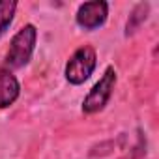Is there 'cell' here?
Instances as JSON below:
<instances>
[{
    "label": "cell",
    "instance_id": "7a4b0ae2",
    "mask_svg": "<svg viewBox=\"0 0 159 159\" xmlns=\"http://www.w3.org/2000/svg\"><path fill=\"white\" fill-rule=\"evenodd\" d=\"M98 66V54L92 45H81L73 51L64 67V77L71 86H81L94 75Z\"/></svg>",
    "mask_w": 159,
    "mask_h": 159
},
{
    "label": "cell",
    "instance_id": "5b68a950",
    "mask_svg": "<svg viewBox=\"0 0 159 159\" xmlns=\"http://www.w3.org/2000/svg\"><path fill=\"white\" fill-rule=\"evenodd\" d=\"M21 96V83L13 71L0 67V111L11 107Z\"/></svg>",
    "mask_w": 159,
    "mask_h": 159
},
{
    "label": "cell",
    "instance_id": "6da1fadb",
    "mask_svg": "<svg viewBox=\"0 0 159 159\" xmlns=\"http://www.w3.org/2000/svg\"><path fill=\"white\" fill-rule=\"evenodd\" d=\"M36 43H38V28L32 23H26L17 30V34L10 41V49L4 58L6 69L11 71V69H21L28 66L34 56Z\"/></svg>",
    "mask_w": 159,
    "mask_h": 159
},
{
    "label": "cell",
    "instance_id": "277c9868",
    "mask_svg": "<svg viewBox=\"0 0 159 159\" xmlns=\"http://www.w3.org/2000/svg\"><path fill=\"white\" fill-rule=\"evenodd\" d=\"M109 19V2L105 0H92V2H83L77 8L75 23L79 28L86 32H94L101 28Z\"/></svg>",
    "mask_w": 159,
    "mask_h": 159
},
{
    "label": "cell",
    "instance_id": "8992f818",
    "mask_svg": "<svg viewBox=\"0 0 159 159\" xmlns=\"http://www.w3.org/2000/svg\"><path fill=\"white\" fill-rule=\"evenodd\" d=\"M148 13H150V4L148 2H139V4L133 6L131 13L127 17V23H125V38L133 36L140 28V25L148 19Z\"/></svg>",
    "mask_w": 159,
    "mask_h": 159
},
{
    "label": "cell",
    "instance_id": "3957f363",
    "mask_svg": "<svg viewBox=\"0 0 159 159\" xmlns=\"http://www.w3.org/2000/svg\"><path fill=\"white\" fill-rule=\"evenodd\" d=\"M116 81H118V75H116V69L112 66H107L103 75L99 77V81L90 88V92L84 96L83 99V105H81V111L84 114H98L101 112L111 98H112V92H114V86H116Z\"/></svg>",
    "mask_w": 159,
    "mask_h": 159
},
{
    "label": "cell",
    "instance_id": "52a82bcc",
    "mask_svg": "<svg viewBox=\"0 0 159 159\" xmlns=\"http://www.w3.org/2000/svg\"><path fill=\"white\" fill-rule=\"evenodd\" d=\"M17 6L19 4L15 0H0V38L10 30V26L15 19Z\"/></svg>",
    "mask_w": 159,
    "mask_h": 159
}]
</instances>
